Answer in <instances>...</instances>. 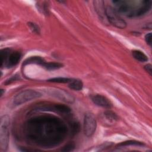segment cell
<instances>
[{"label":"cell","mask_w":152,"mask_h":152,"mask_svg":"<svg viewBox=\"0 0 152 152\" xmlns=\"http://www.w3.org/2000/svg\"><path fill=\"white\" fill-rule=\"evenodd\" d=\"M113 3L115 6V10L118 12L123 13L129 17H134L142 15L150 11L152 1L151 0H119L114 1Z\"/></svg>","instance_id":"obj_1"},{"label":"cell","mask_w":152,"mask_h":152,"mask_svg":"<svg viewBox=\"0 0 152 152\" xmlns=\"http://www.w3.org/2000/svg\"><path fill=\"white\" fill-rule=\"evenodd\" d=\"M10 118L7 115H3L0 119V149L6 151L9 144V129Z\"/></svg>","instance_id":"obj_2"},{"label":"cell","mask_w":152,"mask_h":152,"mask_svg":"<svg viewBox=\"0 0 152 152\" xmlns=\"http://www.w3.org/2000/svg\"><path fill=\"white\" fill-rule=\"evenodd\" d=\"M106 13L109 23L120 29H124L126 27V23L115 8L107 6L106 7Z\"/></svg>","instance_id":"obj_3"},{"label":"cell","mask_w":152,"mask_h":152,"mask_svg":"<svg viewBox=\"0 0 152 152\" xmlns=\"http://www.w3.org/2000/svg\"><path fill=\"white\" fill-rule=\"evenodd\" d=\"M42 94L34 90H25L18 93L14 98L13 103L15 105H20L30 100L39 98Z\"/></svg>","instance_id":"obj_4"},{"label":"cell","mask_w":152,"mask_h":152,"mask_svg":"<svg viewBox=\"0 0 152 152\" xmlns=\"http://www.w3.org/2000/svg\"><path fill=\"white\" fill-rule=\"evenodd\" d=\"M97 122L95 117L91 113L85 114L83 122V131L87 137L92 136L96 129Z\"/></svg>","instance_id":"obj_5"},{"label":"cell","mask_w":152,"mask_h":152,"mask_svg":"<svg viewBox=\"0 0 152 152\" xmlns=\"http://www.w3.org/2000/svg\"><path fill=\"white\" fill-rule=\"evenodd\" d=\"M47 92H48V94H51V96L65 102L72 103L74 102V97L71 94L64 91V90L51 88L48 89Z\"/></svg>","instance_id":"obj_6"},{"label":"cell","mask_w":152,"mask_h":152,"mask_svg":"<svg viewBox=\"0 0 152 152\" xmlns=\"http://www.w3.org/2000/svg\"><path fill=\"white\" fill-rule=\"evenodd\" d=\"M21 56L22 54L21 52L18 51H12L10 49L4 65L7 68L13 67L19 62Z\"/></svg>","instance_id":"obj_7"},{"label":"cell","mask_w":152,"mask_h":152,"mask_svg":"<svg viewBox=\"0 0 152 152\" xmlns=\"http://www.w3.org/2000/svg\"><path fill=\"white\" fill-rule=\"evenodd\" d=\"M94 7L96 13L97 14L100 20L104 24H109L106 17V7L104 6L103 1H94Z\"/></svg>","instance_id":"obj_8"},{"label":"cell","mask_w":152,"mask_h":152,"mask_svg":"<svg viewBox=\"0 0 152 152\" xmlns=\"http://www.w3.org/2000/svg\"><path fill=\"white\" fill-rule=\"evenodd\" d=\"M91 100L96 105L106 108L110 109L112 107V103L106 97L101 94H95L91 96Z\"/></svg>","instance_id":"obj_9"},{"label":"cell","mask_w":152,"mask_h":152,"mask_svg":"<svg viewBox=\"0 0 152 152\" xmlns=\"http://www.w3.org/2000/svg\"><path fill=\"white\" fill-rule=\"evenodd\" d=\"M132 55L137 61L141 62H147L148 59V56L142 51L140 50H132Z\"/></svg>","instance_id":"obj_10"},{"label":"cell","mask_w":152,"mask_h":152,"mask_svg":"<svg viewBox=\"0 0 152 152\" xmlns=\"http://www.w3.org/2000/svg\"><path fill=\"white\" fill-rule=\"evenodd\" d=\"M68 87L73 90L79 91L81 90L83 87V83L81 80L78 79H72L68 83Z\"/></svg>","instance_id":"obj_11"},{"label":"cell","mask_w":152,"mask_h":152,"mask_svg":"<svg viewBox=\"0 0 152 152\" xmlns=\"http://www.w3.org/2000/svg\"><path fill=\"white\" fill-rule=\"evenodd\" d=\"M46 61L43 59V58H41L40 56H31L29 58H27L24 62L23 65H26L27 64H37L39 65L42 66L43 64Z\"/></svg>","instance_id":"obj_12"},{"label":"cell","mask_w":152,"mask_h":152,"mask_svg":"<svg viewBox=\"0 0 152 152\" xmlns=\"http://www.w3.org/2000/svg\"><path fill=\"white\" fill-rule=\"evenodd\" d=\"M103 116L105 120L109 123H114L118 120V116H117V115L110 110H107L104 112L103 113Z\"/></svg>","instance_id":"obj_13"},{"label":"cell","mask_w":152,"mask_h":152,"mask_svg":"<svg viewBox=\"0 0 152 152\" xmlns=\"http://www.w3.org/2000/svg\"><path fill=\"white\" fill-rule=\"evenodd\" d=\"M42 66H43L47 70L51 71V70L59 69L63 66V65L59 62H45Z\"/></svg>","instance_id":"obj_14"},{"label":"cell","mask_w":152,"mask_h":152,"mask_svg":"<svg viewBox=\"0 0 152 152\" xmlns=\"http://www.w3.org/2000/svg\"><path fill=\"white\" fill-rule=\"evenodd\" d=\"M72 78H66V77H55L52 78L48 80L49 82L57 83H69Z\"/></svg>","instance_id":"obj_15"},{"label":"cell","mask_w":152,"mask_h":152,"mask_svg":"<svg viewBox=\"0 0 152 152\" xmlns=\"http://www.w3.org/2000/svg\"><path fill=\"white\" fill-rule=\"evenodd\" d=\"M145 144L143 142L137 141H127L125 142H122L120 144H118V147H123V146H127V145H137V146H144Z\"/></svg>","instance_id":"obj_16"},{"label":"cell","mask_w":152,"mask_h":152,"mask_svg":"<svg viewBox=\"0 0 152 152\" xmlns=\"http://www.w3.org/2000/svg\"><path fill=\"white\" fill-rule=\"evenodd\" d=\"M28 26L33 33L36 34H40V28L36 23L29 22L28 23Z\"/></svg>","instance_id":"obj_17"},{"label":"cell","mask_w":152,"mask_h":152,"mask_svg":"<svg viewBox=\"0 0 152 152\" xmlns=\"http://www.w3.org/2000/svg\"><path fill=\"white\" fill-rule=\"evenodd\" d=\"M75 146H74V144H72V143H70V144H67L66 146H65L62 149V151H72L74 148Z\"/></svg>","instance_id":"obj_18"},{"label":"cell","mask_w":152,"mask_h":152,"mask_svg":"<svg viewBox=\"0 0 152 152\" xmlns=\"http://www.w3.org/2000/svg\"><path fill=\"white\" fill-rule=\"evenodd\" d=\"M145 42L150 46H151V33H148L145 35L144 37Z\"/></svg>","instance_id":"obj_19"},{"label":"cell","mask_w":152,"mask_h":152,"mask_svg":"<svg viewBox=\"0 0 152 152\" xmlns=\"http://www.w3.org/2000/svg\"><path fill=\"white\" fill-rule=\"evenodd\" d=\"M151 65L150 64H148L144 66L145 70L150 74V75L151 76L152 75V67Z\"/></svg>","instance_id":"obj_20"},{"label":"cell","mask_w":152,"mask_h":152,"mask_svg":"<svg viewBox=\"0 0 152 152\" xmlns=\"http://www.w3.org/2000/svg\"><path fill=\"white\" fill-rule=\"evenodd\" d=\"M3 91H4V90L1 89V96H2L3 95Z\"/></svg>","instance_id":"obj_21"}]
</instances>
